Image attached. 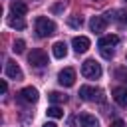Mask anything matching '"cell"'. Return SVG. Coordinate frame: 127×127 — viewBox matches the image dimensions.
Listing matches in <instances>:
<instances>
[{"mask_svg":"<svg viewBox=\"0 0 127 127\" xmlns=\"http://www.w3.org/2000/svg\"><path fill=\"white\" fill-rule=\"evenodd\" d=\"M58 81H60V85H64V87H71V85L75 83V69H71V67L62 69V71L58 73Z\"/></svg>","mask_w":127,"mask_h":127,"instance_id":"8992f818","label":"cell"},{"mask_svg":"<svg viewBox=\"0 0 127 127\" xmlns=\"http://www.w3.org/2000/svg\"><path fill=\"white\" fill-rule=\"evenodd\" d=\"M6 75H8L10 79H22V69H20V65H18L16 62L8 60V62H6Z\"/></svg>","mask_w":127,"mask_h":127,"instance_id":"9c48e42d","label":"cell"},{"mask_svg":"<svg viewBox=\"0 0 127 127\" xmlns=\"http://www.w3.org/2000/svg\"><path fill=\"white\" fill-rule=\"evenodd\" d=\"M115 75H117V77H121L123 81H127V73H125L123 69H117V71H115Z\"/></svg>","mask_w":127,"mask_h":127,"instance_id":"7402d4cb","label":"cell"},{"mask_svg":"<svg viewBox=\"0 0 127 127\" xmlns=\"http://www.w3.org/2000/svg\"><path fill=\"white\" fill-rule=\"evenodd\" d=\"M36 34H38L40 38H48V36L56 34V24H54L50 18L40 16V18H36Z\"/></svg>","mask_w":127,"mask_h":127,"instance_id":"6da1fadb","label":"cell"},{"mask_svg":"<svg viewBox=\"0 0 127 127\" xmlns=\"http://www.w3.org/2000/svg\"><path fill=\"white\" fill-rule=\"evenodd\" d=\"M48 117H52V119H62V117H64L62 107H58V105H50V107H48Z\"/></svg>","mask_w":127,"mask_h":127,"instance_id":"e0dca14e","label":"cell"},{"mask_svg":"<svg viewBox=\"0 0 127 127\" xmlns=\"http://www.w3.org/2000/svg\"><path fill=\"white\" fill-rule=\"evenodd\" d=\"M10 12H12V16H16V18H24V16H26V12H28V6H26L24 2L16 0V2H12Z\"/></svg>","mask_w":127,"mask_h":127,"instance_id":"4fadbf2b","label":"cell"},{"mask_svg":"<svg viewBox=\"0 0 127 127\" xmlns=\"http://www.w3.org/2000/svg\"><path fill=\"white\" fill-rule=\"evenodd\" d=\"M119 44V38L115 36V34H109V36H101L99 38V42H97V48L101 50V48H113V46H117Z\"/></svg>","mask_w":127,"mask_h":127,"instance_id":"7c38bea8","label":"cell"},{"mask_svg":"<svg viewBox=\"0 0 127 127\" xmlns=\"http://www.w3.org/2000/svg\"><path fill=\"white\" fill-rule=\"evenodd\" d=\"M8 26H10V28L24 30V28H26V22H24V18H8Z\"/></svg>","mask_w":127,"mask_h":127,"instance_id":"ac0fdd59","label":"cell"},{"mask_svg":"<svg viewBox=\"0 0 127 127\" xmlns=\"http://www.w3.org/2000/svg\"><path fill=\"white\" fill-rule=\"evenodd\" d=\"M81 73H83V77H87V79H97V77L101 75V65H99L95 60H85V62L81 64Z\"/></svg>","mask_w":127,"mask_h":127,"instance_id":"3957f363","label":"cell"},{"mask_svg":"<svg viewBox=\"0 0 127 127\" xmlns=\"http://www.w3.org/2000/svg\"><path fill=\"white\" fill-rule=\"evenodd\" d=\"M79 97H81L83 101H103V99H105L103 89L93 87V85H81V87H79Z\"/></svg>","mask_w":127,"mask_h":127,"instance_id":"7a4b0ae2","label":"cell"},{"mask_svg":"<svg viewBox=\"0 0 127 127\" xmlns=\"http://www.w3.org/2000/svg\"><path fill=\"white\" fill-rule=\"evenodd\" d=\"M67 24H69L71 28H81L83 18H81V16H69V18H67Z\"/></svg>","mask_w":127,"mask_h":127,"instance_id":"d6986e66","label":"cell"},{"mask_svg":"<svg viewBox=\"0 0 127 127\" xmlns=\"http://www.w3.org/2000/svg\"><path fill=\"white\" fill-rule=\"evenodd\" d=\"M28 62H30V65H34V67H44V65H48V54H46L44 50L36 48V50H32V52L28 54Z\"/></svg>","mask_w":127,"mask_h":127,"instance_id":"277c9868","label":"cell"},{"mask_svg":"<svg viewBox=\"0 0 127 127\" xmlns=\"http://www.w3.org/2000/svg\"><path fill=\"white\" fill-rule=\"evenodd\" d=\"M48 99L52 101V105H58V103H64L67 99V95H64L62 91H50L48 93Z\"/></svg>","mask_w":127,"mask_h":127,"instance_id":"9a60e30c","label":"cell"},{"mask_svg":"<svg viewBox=\"0 0 127 127\" xmlns=\"http://www.w3.org/2000/svg\"><path fill=\"white\" fill-rule=\"evenodd\" d=\"M111 95H113V99H115V103L117 105H121V107H127V87H115L113 91H111Z\"/></svg>","mask_w":127,"mask_h":127,"instance_id":"8fae6325","label":"cell"},{"mask_svg":"<svg viewBox=\"0 0 127 127\" xmlns=\"http://www.w3.org/2000/svg\"><path fill=\"white\" fill-rule=\"evenodd\" d=\"M62 8H64V4H56L52 10H54V12H62Z\"/></svg>","mask_w":127,"mask_h":127,"instance_id":"cb8c5ba5","label":"cell"},{"mask_svg":"<svg viewBox=\"0 0 127 127\" xmlns=\"http://www.w3.org/2000/svg\"><path fill=\"white\" fill-rule=\"evenodd\" d=\"M44 127H58L56 123H52V121H48V123H44Z\"/></svg>","mask_w":127,"mask_h":127,"instance_id":"484cf974","label":"cell"},{"mask_svg":"<svg viewBox=\"0 0 127 127\" xmlns=\"http://www.w3.org/2000/svg\"><path fill=\"white\" fill-rule=\"evenodd\" d=\"M52 54H54V58H58V60L65 58V56H67V44H65V42H56V44L52 46Z\"/></svg>","mask_w":127,"mask_h":127,"instance_id":"5bb4252c","label":"cell"},{"mask_svg":"<svg viewBox=\"0 0 127 127\" xmlns=\"http://www.w3.org/2000/svg\"><path fill=\"white\" fill-rule=\"evenodd\" d=\"M75 121H77L79 127H97L95 115H89V113H79V115L75 117Z\"/></svg>","mask_w":127,"mask_h":127,"instance_id":"30bf717a","label":"cell"},{"mask_svg":"<svg viewBox=\"0 0 127 127\" xmlns=\"http://www.w3.org/2000/svg\"><path fill=\"white\" fill-rule=\"evenodd\" d=\"M6 89H8V83L2 79V93H6Z\"/></svg>","mask_w":127,"mask_h":127,"instance_id":"d4e9b609","label":"cell"},{"mask_svg":"<svg viewBox=\"0 0 127 127\" xmlns=\"http://www.w3.org/2000/svg\"><path fill=\"white\" fill-rule=\"evenodd\" d=\"M24 48H26V42H24V40H16L12 50H14L16 54H22V52H24Z\"/></svg>","mask_w":127,"mask_h":127,"instance_id":"ffe728a7","label":"cell"},{"mask_svg":"<svg viewBox=\"0 0 127 127\" xmlns=\"http://www.w3.org/2000/svg\"><path fill=\"white\" fill-rule=\"evenodd\" d=\"M115 18V20H119L121 24H125L127 26V10H113V12H109V14H105V18Z\"/></svg>","mask_w":127,"mask_h":127,"instance_id":"2e32d148","label":"cell"},{"mask_svg":"<svg viewBox=\"0 0 127 127\" xmlns=\"http://www.w3.org/2000/svg\"><path fill=\"white\" fill-rule=\"evenodd\" d=\"M99 52H101V56H103L105 60H111V58H113V54H115V52H113V48H101Z\"/></svg>","mask_w":127,"mask_h":127,"instance_id":"44dd1931","label":"cell"},{"mask_svg":"<svg viewBox=\"0 0 127 127\" xmlns=\"http://www.w3.org/2000/svg\"><path fill=\"white\" fill-rule=\"evenodd\" d=\"M111 127H125V123H123L121 119H115V121L111 123Z\"/></svg>","mask_w":127,"mask_h":127,"instance_id":"603a6c76","label":"cell"},{"mask_svg":"<svg viewBox=\"0 0 127 127\" xmlns=\"http://www.w3.org/2000/svg\"><path fill=\"white\" fill-rule=\"evenodd\" d=\"M18 101H22V103H36L38 101V89L32 87V85L20 89L18 91Z\"/></svg>","mask_w":127,"mask_h":127,"instance_id":"5b68a950","label":"cell"},{"mask_svg":"<svg viewBox=\"0 0 127 127\" xmlns=\"http://www.w3.org/2000/svg\"><path fill=\"white\" fill-rule=\"evenodd\" d=\"M71 46H73V50H75L77 54H83V52L89 50L91 42H89V38H85V36H75V38L71 40Z\"/></svg>","mask_w":127,"mask_h":127,"instance_id":"ba28073f","label":"cell"},{"mask_svg":"<svg viewBox=\"0 0 127 127\" xmlns=\"http://www.w3.org/2000/svg\"><path fill=\"white\" fill-rule=\"evenodd\" d=\"M107 22H109V20H107L105 16H93V18L89 20V30L95 32V34H101V32H105Z\"/></svg>","mask_w":127,"mask_h":127,"instance_id":"52a82bcc","label":"cell"}]
</instances>
